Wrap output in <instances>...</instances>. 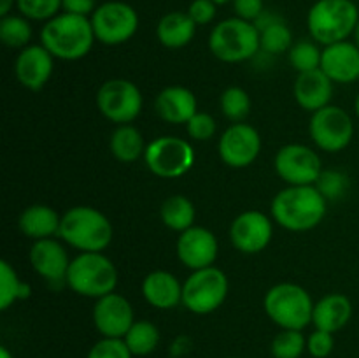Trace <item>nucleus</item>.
<instances>
[{
  "label": "nucleus",
  "mask_w": 359,
  "mask_h": 358,
  "mask_svg": "<svg viewBox=\"0 0 359 358\" xmlns=\"http://www.w3.org/2000/svg\"><path fill=\"white\" fill-rule=\"evenodd\" d=\"M270 213L286 230L307 232L325 220L326 199L316 185L287 186L273 197Z\"/></svg>",
  "instance_id": "1"
},
{
  "label": "nucleus",
  "mask_w": 359,
  "mask_h": 358,
  "mask_svg": "<svg viewBox=\"0 0 359 358\" xmlns=\"http://www.w3.org/2000/svg\"><path fill=\"white\" fill-rule=\"evenodd\" d=\"M95 41V32L91 20L77 14L60 13L53 20L46 21L41 30V44L55 58L74 62L81 60L91 51Z\"/></svg>",
  "instance_id": "2"
},
{
  "label": "nucleus",
  "mask_w": 359,
  "mask_h": 358,
  "mask_svg": "<svg viewBox=\"0 0 359 358\" xmlns=\"http://www.w3.org/2000/svg\"><path fill=\"white\" fill-rule=\"evenodd\" d=\"M58 235L79 253H102L112 242L114 228L95 207L76 206L62 216Z\"/></svg>",
  "instance_id": "3"
},
{
  "label": "nucleus",
  "mask_w": 359,
  "mask_h": 358,
  "mask_svg": "<svg viewBox=\"0 0 359 358\" xmlns=\"http://www.w3.org/2000/svg\"><path fill=\"white\" fill-rule=\"evenodd\" d=\"M359 21V9L353 0H318L311 7L307 27L318 44L330 46L347 41Z\"/></svg>",
  "instance_id": "4"
},
{
  "label": "nucleus",
  "mask_w": 359,
  "mask_h": 358,
  "mask_svg": "<svg viewBox=\"0 0 359 358\" xmlns=\"http://www.w3.org/2000/svg\"><path fill=\"white\" fill-rule=\"evenodd\" d=\"M65 283L81 297L100 298L118 286V269L104 253H79L70 262Z\"/></svg>",
  "instance_id": "5"
},
{
  "label": "nucleus",
  "mask_w": 359,
  "mask_h": 358,
  "mask_svg": "<svg viewBox=\"0 0 359 358\" xmlns=\"http://www.w3.org/2000/svg\"><path fill=\"white\" fill-rule=\"evenodd\" d=\"M266 316L283 330H304L312 323L314 302L305 288L294 283H279L263 298Z\"/></svg>",
  "instance_id": "6"
},
{
  "label": "nucleus",
  "mask_w": 359,
  "mask_h": 358,
  "mask_svg": "<svg viewBox=\"0 0 359 358\" xmlns=\"http://www.w3.org/2000/svg\"><path fill=\"white\" fill-rule=\"evenodd\" d=\"M209 49L224 63H241L259 51V30L251 21L228 18L219 21L209 35Z\"/></svg>",
  "instance_id": "7"
},
{
  "label": "nucleus",
  "mask_w": 359,
  "mask_h": 358,
  "mask_svg": "<svg viewBox=\"0 0 359 358\" xmlns=\"http://www.w3.org/2000/svg\"><path fill=\"white\" fill-rule=\"evenodd\" d=\"M228 297V277L217 267L193 270L182 283V305L195 314H210Z\"/></svg>",
  "instance_id": "8"
},
{
  "label": "nucleus",
  "mask_w": 359,
  "mask_h": 358,
  "mask_svg": "<svg viewBox=\"0 0 359 358\" xmlns=\"http://www.w3.org/2000/svg\"><path fill=\"white\" fill-rule=\"evenodd\" d=\"M196 160L195 150L186 139L161 135L147 144L144 161L154 175L163 179L182 178L193 168Z\"/></svg>",
  "instance_id": "9"
},
{
  "label": "nucleus",
  "mask_w": 359,
  "mask_h": 358,
  "mask_svg": "<svg viewBox=\"0 0 359 358\" xmlns=\"http://www.w3.org/2000/svg\"><path fill=\"white\" fill-rule=\"evenodd\" d=\"M95 37L105 46H119L139 30V14L130 4L109 0L100 4L90 16Z\"/></svg>",
  "instance_id": "10"
},
{
  "label": "nucleus",
  "mask_w": 359,
  "mask_h": 358,
  "mask_svg": "<svg viewBox=\"0 0 359 358\" xmlns=\"http://www.w3.org/2000/svg\"><path fill=\"white\" fill-rule=\"evenodd\" d=\"M309 132L319 150L326 153H339L353 140L354 121L346 109L339 105H326L312 112Z\"/></svg>",
  "instance_id": "11"
},
{
  "label": "nucleus",
  "mask_w": 359,
  "mask_h": 358,
  "mask_svg": "<svg viewBox=\"0 0 359 358\" xmlns=\"http://www.w3.org/2000/svg\"><path fill=\"white\" fill-rule=\"evenodd\" d=\"M142 104V93L128 79H109L97 91L98 111L116 125H128L137 119Z\"/></svg>",
  "instance_id": "12"
},
{
  "label": "nucleus",
  "mask_w": 359,
  "mask_h": 358,
  "mask_svg": "<svg viewBox=\"0 0 359 358\" xmlns=\"http://www.w3.org/2000/svg\"><path fill=\"white\" fill-rule=\"evenodd\" d=\"M277 175L287 186L316 185L323 174L319 154L305 144H286L273 158Z\"/></svg>",
  "instance_id": "13"
},
{
  "label": "nucleus",
  "mask_w": 359,
  "mask_h": 358,
  "mask_svg": "<svg viewBox=\"0 0 359 358\" xmlns=\"http://www.w3.org/2000/svg\"><path fill=\"white\" fill-rule=\"evenodd\" d=\"M262 151V137L255 126L248 123H233L219 137L217 153L224 165L231 168H245L255 164Z\"/></svg>",
  "instance_id": "14"
},
{
  "label": "nucleus",
  "mask_w": 359,
  "mask_h": 358,
  "mask_svg": "<svg viewBox=\"0 0 359 358\" xmlns=\"http://www.w3.org/2000/svg\"><path fill=\"white\" fill-rule=\"evenodd\" d=\"M272 235V220L262 211H244L231 221V244L245 255H256L269 248Z\"/></svg>",
  "instance_id": "15"
},
{
  "label": "nucleus",
  "mask_w": 359,
  "mask_h": 358,
  "mask_svg": "<svg viewBox=\"0 0 359 358\" xmlns=\"http://www.w3.org/2000/svg\"><path fill=\"white\" fill-rule=\"evenodd\" d=\"M135 321L133 307L128 298L112 293L97 298L93 305V325L102 337L123 339Z\"/></svg>",
  "instance_id": "16"
},
{
  "label": "nucleus",
  "mask_w": 359,
  "mask_h": 358,
  "mask_svg": "<svg viewBox=\"0 0 359 358\" xmlns=\"http://www.w3.org/2000/svg\"><path fill=\"white\" fill-rule=\"evenodd\" d=\"M175 251H177V258L188 269L200 270L214 265L217 251H219V242L209 228L193 225L188 230L181 232L177 244H175Z\"/></svg>",
  "instance_id": "17"
},
{
  "label": "nucleus",
  "mask_w": 359,
  "mask_h": 358,
  "mask_svg": "<svg viewBox=\"0 0 359 358\" xmlns=\"http://www.w3.org/2000/svg\"><path fill=\"white\" fill-rule=\"evenodd\" d=\"M55 56L42 44H30L21 49L14 62V74L21 86L39 91L51 79Z\"/></svg>",
  "instance_id": "18"
},
{
  "label": "nucleus",
  "mask_w": 359,
  "mask_h": 358,
  "mask_svg": "<svg viewBox=\"0 0 359 358\" xmlns=\"http://www.w3.org/2000/svg\"><path fill=\"white\" fill-rule=\"evenodd\" d=\"M32 269L49 283H62L67 279V272L72 260L69 258L65 246L55 237L34 241L28 255Z\"/></svg>",
  "instance_id": "19"
},
{
  "label": "nucleus",
  "mask_w": 359,
  "mask_h": 358,
  "mask_svg": "<svg viewBox=\"0 0 359 358\" xmlns=\"http://www.w3.org/2000/svg\"><path fill=\"white\" fill-rule=\"evenodd\" d=\"M321 70L337 84L359 79V48L356 42L342 41L323 48Z\"/></svg>",
  "instance_id": "20"
},
{
  "label": "nucleus",
  "mask_w": 359,
  "mask_h": 358,
  "mask_svg": "<svg viewBox=\"0 0 359 358\" xmlns=\"http://www.w3.org/2000/svg\"><path fill=\"white\" fill-rule=\"evenodd\" d=\"M333 84L335 83L321 69L298 74L293 86L294 100L305 111H319V109L330 105L333 95Z\"/></svg>",
  "instance_id": "21"
},
{
  "label": "nucleus",
  "mask_w": 359,
  "mask_h": 358,
  "mask_svg": "<svg viewBox=\"0 0 359 358\" xmlns=\"http://www.w3.org/2000/svg\"><path fill=\"white\" fill-rule=\"evenodd\" d=\"M196 107H198V102H196L195 93L184 86L163 88L154 100L158 116L172 125H182V123L186 125L198 112Z\"/></svg>",
  "instance_id": "22"
},
{
  "label": "nucleus",
  "mask_w": 359,
  "mask_h": 358,
  "mask_svg": "<svg viewBox=\"0 0 359 358\" xmlns=\"http://www.w3.org/2000/svg\"><path fill=\"white\" fill-rule=\"evenodd\" d=\"M142 295L149 305L167 311L182 304V284L168 270H153L144 277Z\"/></svg>",
  "instance_id": "23"
},
{
  "label": "nucleus",
  "mask_w": 359,
  "mask_h": 358,
  "mask_svg": "<svg viewBox=\"0 0 359 358\" xmlns=\"http://www.w3.org/2000/svg\"><path fill=\"white\" fill-rule=\"evenodd\" d=\"M353 318V302L344 293H330L314 304L312 325L318 330L337 333Z\"/></svg>",
  "instance_id": "24"
},
{
  "label": "nucleus",
  "mask_w": 359,
  "mask_h": 358,
  "mask_svg": "<svg viewBox=\"0 0 359 358\" xmlns=\"http://www.w3.org/2000/svg\"><path fill=\"white\" fill-rule=\"evenodd\" d=\"M60 223H62V216L46 204H34V206L27 207L18 220L21 234L34 241H42V239H51L58 235Z\"/></svg>",
  "instance_id": "25"
},
{
  "label": "nucleus",
  "mask_w": 359,
  "mask_h": 358,
  "mask_svg": "<svg viewBox=\"0 0 359 358\" xmlns=\"http://www.w3.org/2000/svg\"><path fill=\"white\" fill-rule=\"evenodd\" d=\"M196 32V23L189 18L188 13L172 11L161 16L158 21L156 35L158 41L168 49H179L188 46L193 41Z\"/></svg>",
  "instance_id": "26"
},
{
  "label": "nucleus",
  "mask_w": 359,
  "mask_h": 358,
  "mask_svg": "<svg viewBox=\"0 0 359 358\" xmlns=\"http://www.w3.org/2000/svg\"><path fill=\"white\" fill-rule=\"evenodd\" d=\"M109 147L111 153L114 154L116 160L123 161V164H132L137 161L140 157L146 153V144H144V137L139 128L133 125H118V128L112 132L111 140H109Z\"/></svg>",
  "instance_id": "27"
},
{
  "label": "nucleus",
  "mask_w": 359,
  "mask_h": 358,
  "mask_svg": "<svg viewBox=\"0 0 359 358\" xmlns=\"http://www.w3.org/2000/svg\"><path fill=\"white\" fill-rule=\"evenodd\" d=\"M161 221L165 227L174 232H184L195 225L196 211L191 200L184 195H172L163 200L160 209Z\"/></svg>",
  "instance_id": "28"
},
{
  "label": "nucleus",
  "mask_w": 359,
  "mask_h": 358,
  "mask_svg": "<svg viewBox=\"0 0 359 358\" xmlns=\"http://www.w3.org/2000/svg\"><path fill=\"white\" fill-rule=\"evenodd\" d=\"M160 330L153 321L147 319H135L123 340L126 343L133 357H147L153 353L160 344Z\"/></svg>",
  "instance_id": "29"
},
{
  "label": "nucleus",
  "mask_w": 359,
  "mask_h": 358,
  "mask_svg": "<svg viewBox=\"0 0 359 358\" xmlns=\"http://www.w3.org/2000/svg\"><path fill=\"white\" fill-rule=\"evenodd\" d=\"M32 39V25L30 20H27L21 14H7L0 20V41L7 48L23 49L30 46Z\"/></svg>",
  "instance_id": "30"
},
{
  "label": "nucleus",
  "mask_w": 359,
  "mask_h": 358,
  "mask_svg": "<svg viewBox=\"0 0 359 358\" xmlns=\"http://www.w3.org/2000/svg\"><path fill=\"white\" fill-rule=\"evenodd\" d=\"M28 295H30V286L18 277V272L11 267L9 262L2 260L0 262V309L6 311L14 302Z\"/></svg>",
  "instance_id": "31"
},
{
  "label": "nucleus",
  "mask_w": 359,
  "mask_h": 358,
  "mask_svg": "<svg viewBox=\"0 0 359 358\" xmlns=\"http://www.w3.org/2000/svg\"><path fill=\"white\" fill-rule=\"evenodd\" d=\"M293 34L283 20L259 30V49L269 55L287 53L293 46Z\"/></svg>",
  "instance_id": "32"
},
{
  "label": "nucleus",
  "mask_w": 359,
  "mask_h": 358,
  "mask_svg": "<svg viewBox=\"0 0 359 358\" xmlns=\"http://www.w3.org/2000/svg\"><path fill=\"white\" fill-rule=\"evenodd\" d=\"M219 107L230 121L242 123L251 112V97L244 88L230 86L221 93Z\"/></svg>",
  "instance_id": "33"
},
{
  "label": "nucleus",
  "mask_w": 359,
  "mask_h": 358,
  "mask_svg": "<svg viewBox=\"0 0 359 358\" xmlns=\"http://www.w3.org/2000/svg\"><path fill=\"white\" fill-rule=\"evenodd\" d=\"M321 56L323 49H319L316 41H298L287 51V60L298 74L321 69Z\"/></svg>",
  "instance_id": "34"
},
{
  "label": "nucleus",
  "mask_w": 359,
  "mask_h": 358,
  "mask_svg": "<svg viewBox=\"0 0 359 358\" xmlns=\"http://www.w3.org/2000/svg\"><path fill=\"white\" fill-rule=\"evenodd\" d=\"M307 350V337L304 330H283L273 337L272 340V357L273 358H300Z\"/></svg>",
  "instance_id": "35"
},
{
  "label": "nucleus",
  "mask_w": 359,
  "mask_h": 358,
  "mask_svg": "<svg viewBox=\"0 0 359 358\" xmlns=\"http://www.w3.org/2000/svg\"><path fill=\"white\" fill-rule=\"evenodd\" d=\"M21 16L30 21H49L62 11V0H16Z\"/></svg>",
  "instance_id": "36"
},
{
  "label": "nucleus",
  "mask_w": 359,
  "mask_h": 358,
  "mask_svg": "<svg viewBox=\"0 0 359 358\" xmlns=\"http://www.w3.org/2000/svg\"><path fill=\"white\" fill-rule=\"evenodd\" d=\"M86 358H133V354L123 339L102 337L91 346Z\"/></svg>",
  "instance_id": "37"
},
{
  "label": "nucleus",
  "mask_w": 359,
  "mask_h": 358,
  "mask_svg": "<svg viewBox=\"0 0 359 358\" xmlns=\"http://www.w3.org/2000/svg\"><path fill=\"white\" fill-rule=\"evenodd\" d=\"M217 125H216V119L209 114V112H196L188 123H186V132L188 135L191 137L193 140H209L210 137H214L216 133Z\"/></svg>",
  "instance_id": "38"
},
{
  "label": "nucleus",
  "mask_w": 359,
  "mask_h": 358,
  "mask_svg": "<svg viewBox=\"0 0 359 358\" xmlns=\"http://www.w3.org/2000/svg\"><path fill=\"white\" fill-rule=\"evenodd\" d=\"M319 192L325 195V199H337V197H342L344 192L347 188V178L342 172L335 171H323L321 178L316 183Z\"/></svg>",
  "instance_id": "39"
},
{
  "label": "nucleus",
  "mask_w": 359,
  "mask_h": 358,
  "mask_svg": "<svg viewBox=\"0 0 359 358\" xmlns=\"http://www.w3.org/2000/svg\"><path fill=\"white\" fill-rule=\"evenodd\" d=\"M333 347H335V337L332 332H325V330H318L309 336L307 339V351L311 357L314 358H326L332 354Z\"/></svg>",
  "instance_id": "40"
},
{
  "label": "nucleus",
  "mask_w": 359,
  "mask_h": 358,
  "mask_svg": "<svg viewBox=\"0 0 359 358\" xmlns=\"http://www.w3.org/2000/svg\"><path fill=\"white\" fill-rule=\"evenodd\" d=\"M186 13L195 21L196 27H200V25H209L216 18L217 6L212 0H193Z\"/></svg>",
  "instance_id": "41"
},
{
  "label": "nucleus",
  "mask_w": 359,
  "mask_h": 358,
  "mask_svg": "<svg viewBox=\"0 0 359 358\" xmlns=\"http://www.w3.org/2000/svg\"><path fill=\"white\" fill-rule=\"evenodd\" d=\"M233 11L237 18L255 23L265 11V2L263 0H233Z\"/></svg>",
  "instance_id": "42"
},
{
  "label": "nucleus",
  "mask_w": 359,
  "mask_h": 358,
  "mask_svg": "<svg viewBox=\"0 0 359 358\" xmlns=\"http://www.w3.org/2000/svg\"><path fill=\"white\" fill-rule=\"evenodd\" d=\"M97 0H62V11L77 16L90 18L97 9Z\"/></svg>",
  "instance_id": "43"
},
{
  "label": "nucleus",
  "mask_w": 359,
  "mask_h": 358,
  "mask_svg": "<svg viewBox=\"0 0 359 358\" xmlns=\"http://www.w3.org/2000/svg\"><path fill=\"white\" fill-rule=\"evenodd\" d=\"M16 0H0V16H7L11 14V9L14 7Z\"/></svg>",
  "instance_id": "44"
},
{
  "label": "nucleus",
  "mask_w": 359,
  "mask_h": 358,
  "mask_svg": "<svg viewBox=\"0 0 359 358\" xmlns=\"http://www.w3.org/2000/svg\"><path fill=\"white\" fill-rule=\"evenodd\" d=\"M0 358H14V357L11 354V351L7 350L6 346H2V347H0Z\"/></svg>",
  "instance_id": "45"
},
{
  "label": "nucleus",
  "mask_w": 359,
  "mask_h": 358,
  "mask_svg": "<svg viewBox=\"0 0 359 358\" xmlns=\"http://www.w3.org/2000/svg\"><path fill=\"white\" fill-rule=\"evenodd\" d=\"M354 42H356V46L359 48V21H358L356 30H354Z\"/></svg>",
  "instance_id": "46"
},
{
  "label": "nucleus",
  "mask_w": 359,
  "mask_h": 358,
  "mask_svg": "<svg viewBox=\"0 0 359 358\" xmlns=\"http://www.w3.org/2000/svg\"><path fill=\"white\" fill-rule=\"evenodd\" d=\"M354 111H356V114H358V118H359V93H358L356 100H354Z\"/></svg>",
  "instance_id": "47"
},
{
  "label": "nucleus",
  "mask_w": 359,
  "mask_h": 358,
  "mask_svg": "<svg viewBox=\"0 0 359 358\" xmlns=\"http://www.w3.org/2000/svg\"><path fill=\"white\" fill-rule=\"evenodd\" d=\"M216 6H223V4H228V2H233V0H212Z\"/></svg>",
  "instance_id": "48"
},
{
  "label": "nucleus",
  "mask_w": 359,
  "mask_h": 358,
  "mask_svg": "<svg viewBox=\"0 0 359 358\" xmlns=\"http://www.w3.org/2000/svg\"><path fill=\"white\" fill-rule=\"evenodd\" d=\"M224 358H238V357H224Z\"/></svg>",
  "instance_id": "49"
}]
</instances>
